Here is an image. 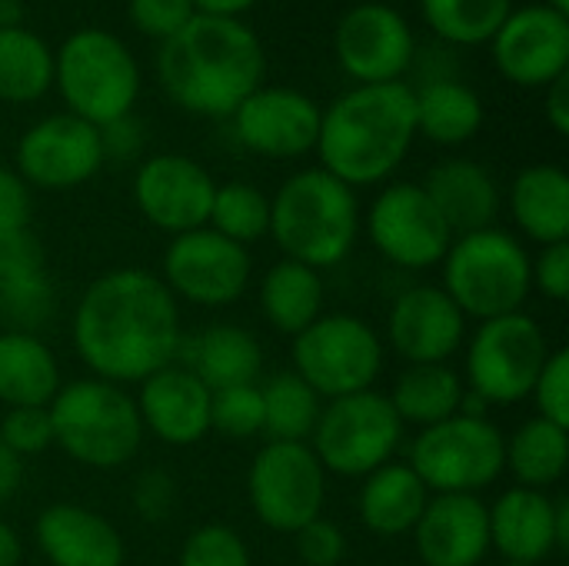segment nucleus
<instances>
[{"label": "nucleus", "instance_id": "obj_1", "mask_svg": "<svg viewBox=\"0 0 569 566\" xmlns=\"http://www.w3.org/2000/svg\"><path fill=\"white\" fill-rule=\"evenodd\" d=\"M73 347L107 384H143L173 364L180 314L167 284L143 270L97 277L73 310Z\"/></svg>", "mask_w": 569, "mask_h": 566}, {"label": "nucleus", "instance_id": "obj_2", "mask_svg": "<svg viewBox=\"0 0 569 566\" xmlns=\"http://www.w3.org/2000/svg\"><path fill=\"white\" fill-rule=\"evenodd\" d=\"M263 43L240 17L197 13L157 50V77L167 97L200 117H230L263 87Z\"/></svg>", "mask_w": 569, "mask_h": 566}, {"label": "nucleus", "instance_id": "obj_3", "mask_svg": "<svg viewBox=\"0 0 569 566\" xmlns=\"http://www.w3.org/2000/svg\"><path fill=\"white\" fill-rule=\"evenodd\" d=\"M413 140V87L403 80L357 83L323 110L317 153L323 170L347 187H370L407 160Z\"/></svg>", "mask_w": 569, "mask_h": 566}, {"label": "nucleus", "instance_id": "obj_4", "mask_svg": "<svg viewBox=\"0 0 569 566\" xmlns=\"http://www.w3.org/2000/svg\"><path fill=\"white\" fill-rule=\"evenodd\" d=\"M270 234L287 260L323 270L340 264L360 234V207L353 187L310 167L283 180L270 197Z\"/></svg>", "mask_w": 569, "mask_h": 566}, {"label": "nucleus", "instance_id": "obj_5", "mask_svg": "<svg viewBox=\"0 0 569 566\" xmlns=\"http://www.w3.org/2000/svg\"><path fill=\"white\" fill-rule=\"evenodd\" d=\"M53 444L83 467L113 470L137 457L143 420L137 400L107 380H73L50 400Z\"/></svg>", "mask_w": 569, "mask_h": 566}, {"label": "nucleus", "instance_id": "obj_6", "mask_svg": "<svg viewBox=\"0 0 569 566\" xmlns=\"http://www.w3.org/2000/svg\"><path fill=\"white\" fill-rule=\"evenodd\" d=\"M53 83L67 100V113L107 127L130 117L140 97V67L117 33L83 27L53 53Z\"/></svg>", "mask_w": 569, "mask_h": 566}, {"label": "nucleus", "instance_id": "obj_7", "mask_svg": "<svg viewBox=\"0 0 569 566\" xmlns=\"http://www.w3.org/2000/svg\"><path fill=\"white\" fill-rule=\"evenodd\" d=\"M530 257L507 230L457 237L443 257V290L463 317L497 320L517 314L530 297Z\"/></svg>", "mask_w": 569, "mask_h": 566}, {"label": "nucleus", "instance_id": "obj_8", "mask_svg": "<svg viewBox=\"0 0 569 566\" xmlns=\"http://www.w3.org/2000/svg\"><path fill=\"white\" fill-rule=\"evenodd\" d=\"M403 440V420L390 397L360 390L330 400L310 437V450L320 467L340 477H370L397 454Z\"/></svg>", "mask_w": 569, "mask_h": 566}, {"label": "nucleus", "instance_id": "obj_9", "mask_svg": "<svg viewBox=\"0 0 569 566\" xmlns=\"http://www.w3.org/2000/svg\"><path fill=\"white\" fill-rule=\"evenodd\" d=\"M410 470L430 494H480L503 474V434L480 414H457L423 427L410 447Z\"/></svg>", "mask_w": 569, "mask_h": 566}, {"label": "nucleus", "instance_id": "obj_10", "mask_svg": "<svg viewBox=\"0 0 569 566\" xmlns=\"http://www.w3.org/2000/svg\"><path fill=\"white\" fill-rule=\"evenodd\" d=\"M293 367L320 397L337 400L373 387L383 370V344L367 320L323 314L293 337Z\"/></svg>", "mask_w": 569, "mask_h": 566}, {"label": "nucleus", "instance_id": "obj_11", "mask_svg": "<svg viewBox=\"0 0 569 566\" xmlns=\"http://www.w3.org/2000/svg\"><path fill=\"white\" fill-rule=\"evenodd\" d=\"M550 357L540 324L517 310L483 320L467 350V377L483 404H517L533 394V384Z\"/></svg>", "mask_w": 569, "mask_h": 566}, {"label": "nucleus", "instance_id": "obj_12", "mask_svg": "<svg viewBox=\"0 0 569 566\" xmlns=\"http://www.w3.org/2000/svg\"><path fill=\"white\" fill-rule=\"evenodd\" d=\"M247 490L257 517L270 530L297 534L323 517L327 470L310 444H267L250 464Z\"/></svg>", "mask_w": 569, "mask_h": 566}, {"label": "nucleus", "instance_id": "obj_13", "mask_svg": "<svg viewBox=\"0 0 569 566\" xmlns=\"http://www.w3.org/2000/svg\"><path fill=\"white\" fill-rule=\"evenodd\" d=\"M250 250L210 227L177 234L163 254L167 290L200 307H227L240 300L250 284Z\"/></svg>", "mask_w": 569, "mask_h": 566}, {"label": "nucleus", "instance_id": "obj_14", "mask_svg": "<svg viewBox=\"0 0 569 566\" xmlns=\"http://www.w3.org/2000/svg\"><path fill=\"white\" fill-rule=\"evenodd\" d=\"M333 53L357 83H397L413 63L417 40L397 7L370 0L337 20Z\"/></svg>", "mask_w": 569, "mask_h": 566}, {"label": "nucleus", "instance_id": "obj_15", "mask_svg": "<svg viewBox=\"0 0 569 566\" xmlns=\"http://www.w3.org/2000/svg\"><path fill=\"white\" fill-rule=\"evenodd\" d=\"M367 230L373 247L390 264L407 270H427L440 264L453 244L447 220L420 183L387 187L370 207Z\"/></svg>", "mask_w": 569, "mask_h": 566}, {"label": "nucleus", "instance_id": "obj_16", "mask_svg": "<svg viewBox=\"0 0 569 566\" xmlns=\"http://www.w3.org/2000/svg\"><path fill=\"white\" fill-rule=\"evenodd\" d=\"M103 160L100 127L73 113H50L37 120L17 143L20 180L40 190L80 187L103 167Z\"/></svg>", "mask_w": 569, "mask_h": 566}, {"label": "nucleus", "instance_id": "obj_17", "mask_svg": "<svg viewBox=\"0 0 569 566\" xmlns=\"http://www.w3.org/2000/svg\"><path fill=\"white\" fill-rule=\"evenodd\" d=\"M497 70L520 87H547L569 73V13L547 3L513 7L490 40Z\"/></svg>", "mask_w": 569, "mask_h": 566}, {"label": "nucleus", "instance_id": "obj_18", "mask_svg": "<svg viewBox=\"0 0 569 566\" xmlns=\"http://www.w3.org/2000/svg\"><path fill=\"white\" fill-rule=\"evenodd\" d=\"M320 117V103L297 87H257L230 113L237 140L270 160H293L317 150Z\"/></svg>", "mask_w": 569, "mask_h": 566}, {"label": "nucleus", "instance_id": "obj_19", "mask_svg": "<svg viewBox=\"0 0 569 566\" xmlns=\"http://www.w3.org/2000/svg\"><path fill=\"white\" fill-rule=\"evenodd\" d=\"M213 193V177L183 153H157L143 160L133 177V200L140 214L173 237L207 227Z\"/></svg>", "mask_w": 569, "mask_h": 566}, {"label": "nucleus", "instance_id": "obj_20", "mask_svg": "<svg viewBox=\"0 0 569 566\" xmlns=\"http://www.w3.org/2000/svg\"><path fill=\"white\" fill-rule=\"evenodd\" d=\"M393 350L410 364H447L467 334V317L443 287H410L390 307Z\"/></svg>", "mask_w": 569, "mask_h": 566}, {"label": "nucleus", "instance_id": "obj_21", "mask_svg": "<svg viewBox=\"0 0 569 566\" xmlns=\"http://www.w3.org/2000/svg\"><path fill=\"white\" fill-rule=\"evenodd\" d=\"M427 566H480L490 554V514L473 494H433L413 527Z\"/></svg>", "mask_w": 569, "mask_h": 566}, {"label": "nucleus", "instance_id": "obj_22", "mask_svg": "<svg viewBox=\"0 0 569 566\" xmlns=\"http://www.w3.org/2000/svg\"><path fill=\"white\" fill-rule=\"evenodd\" d=\"M143 427L173 447H190L210 434V390L187 367H163L143 380L137 400Z\"/></svg>", "mask_w": 569, "mask_h": 566}, {"label": "nucleus", "instance_id": "obj_23", "mask_svg": "<svg viewBox=\"0 0 569 566\" xmlns=\"http://www.w3.org/2000/svg\"><path fill=\"white\" fill-rule=\"evenodd\" d=\"M37 547L53 566H123V540L117 527L80 507L53 504L37 517Z\"/></svg>", "mask_w": 569, "mask_h": 566}, {"label": "nucleus", "instance_id": "obj_24", "mask_svg": "<svg viewBox=\"0 0 569 566\" xmlns=\"http://www.w3.org/2000/svg\"><path fill=\"white\" fill-rule=\"evenodd\" d=\"M420 187L447 220L453 240L490 230L500 214V187L477 160H443L427 173Z\"/></svg>", "mask_w": 569, "mask_h": 566}, {"label": "nucleus", "instance_id": "obj_25", "mask_svg": "<svg viewBox=\"0 0 569 566\" xmlns=\"http://www.w3.org/2000/svg\"><path fill=\"white\" fill-rule=\"evenodd\" d=\"M490 514V547L503 554L507 564H543L557 550L553 534V497L547 490L513 487L507 490Z\"/></svg>", "mask_w": 569, "mask_h": 566}, {"label": "nucleus", "instance_id": "obj_26", "mask_svg": "<svg viewBox=\"0 0 569 566\" xmlns=\"http://www.w3.org/2000/svg\"><path fill=\"white\" fill-rule=\"evenodd\" d=\"M510 210L520 230L550 247L569 240V177L557 163H533L510 187Z\"/></svg>", "mask_w": 569, "mask_h": 566}, {"label": "nucleus", "instance_id": "obj_27", "mask_svg": "<svg viewBox=\"0 0 569 566\" xmlns=\"http://www.w3.org/2000/svg\"><path fill=\"white\" fill-rule=\"evenodd\" d=\"M60 390V367L50 347L30 330L0 334V400L10 407H50Z\"/></svg>", "mask_w": 569, "mask_h": 566}, {"label": "nucleus", "instance_id": "obj_28", "mask_svg": "<svg viewBox=\"0 0 569 566\" xmlns=\"http://www.w3.org/2000/svg\"><path fill=\"white\" fill-rule=\"evenodd\" d=\"M427 500L430 490L410 470V464H383L360 490V517L377 537H403L413 534Z\"/></svg>", "mask_w": 569, "mask_h": 566}, {"label": "nucleus", "instance_id": "obj_29", "mask_svg": "<svg viewBox=\"0 0 569 566\" xmlns=\"http://www.w3.org/2000/svg\"><path fill=\"white\" fill-rule=\"evenodd\" d=\"M187 370H193L210 394L227 387H247L257 384L263 370V350L250 330L233 324H217L193 340Z\"/></svg>", "mask_w": 569, "mask_h": 566}, {"label": "nucleus", "instance_id": "obj_30", "mask_svg": "<svg viewBox=\"0 0 569 566\" xmlns=\"http://www.w3.org/2000/svg\"><path fill=\"white\" fill-rule=\"evenodd\" d=\"M413 113H417V133L443 147L467 143L483 127L480 93L453 77H437L427 80L420 90H413Z\"/></svg>", "mask_w": 569, "mask_h": 566}, {"label": "nucleus", "instance_id": "obj_31", "mask_svg": "<svg viewBox=\"0 0 569 566\" xmlns=\"http://www.w3.org/2000/svg\"><path fill=\"white\" fill-rule=\"evenodd\" d=\"M260 307L270 327L280 334H303L317 317H323V280L320 270L297 260H280L267 270L260 284Z\"/></svg>", "mask_w": 569, "mask_h": 566}, {"label": "nucleus", "instance_id": "obj_32", "mask_svg": "<svg viewBox=\"0 0 569 566\" xmlns=\"http://www.w3.org/2000/svg\"><path fill=\"white\" fill-rule=\"evenodd\" d=\"M503 467L520 487L547 490L563 480L569 467V430L543 417L527 420L510 440H503Z\"/></svg>", "mask_w": 569, "mask_h": 566}, {"label": "nucleus", "instance_id": "obj_33", "mask_svg": "<svg viewBox=\"0 0 569 566\" xmlns=\"http://www.w3.org/2000/svg\"><path fill=\"white\" fill-rule=\"evenodd\" d=\"M390 404L403 424L433 427L463 407V380L447 364H413L393 387Z\"/></svg>", "mask_w": 569, "mask_h": 566}, {"label": "nucleus", "instance_id": "obj_34", "mask_svg": "<svg viewBox=\"0 0 569 566\" xmlns=\"http://www.w3.org/2000/svg\"><path fill=\"white\" fill-rule=\"evenodd\" d=\"M53 87V50L50 43L17 27H0V100L33 103Z\"/></svg>", "mask_w": 569, "mask_h": 566}, {"label": "nucleus", "instance_id": "obj_35", "mask_svg": "<svg viewBox=\"0 0 569 566\" xmlns=\"http://www.w3.org/2000/svg\"><path fill=\"white\" fill-rule=\"evenodd\" d=\"M263 397V434L270 444H310L323 410V397L293 370L270 377L260 387Z\"/></svg>", "mask_w": 569, "mask_h": 566}, {"label": "nucleus", "instance_id": "obj_36", "mask_svg": "<svg viewBox=\"0 0 569 566\" xmlns=\"http://www.w3.org/2000/svg\"><path fill=\"white\" fill-rule=\"evenodd\" d=\"M513 0H420V13L427 27L447 43H490Z\"/></svg>", "mask_w": 569, "mask_h": 566}, {"label": "nucleus", "instance_id": "obj_37", "mask_svg": "<svg viewBox=\"0 0 569 566\" xmlns=\"http://www.w3.org/2000/svg\"><path fill=\"white\" fill-rule=\"evenodd\" d=\"M207 227L217 230L220 237L247 247L270 234V197L260 187L243 183V180L217 183Z\"/></svg>", "mask_w": 569, "mask_h": 566}, {"label": "nucleus", "instance_id": "obj_38", "mask_svg": "<svg viewBox=\"0 0 569 566\" xmlns=\"http://www.w3.org/2000/svg\"><path fill=\"white\" fill-rule=\"evenodd\" d=\"M210 430L230 440H250L263 434V397L257 384L227 387L210 394Z\"/></svg>", "mask_w": 569, "mask_h": 566}, {"label": "nucleus", "instance_id": "obj_39", "mask_svg": "<svg viewBox=\"0 0 569 566\" xmlns=\"http://www.w3.org/2000/svg\"><path fill=\"white\" fill-rule=\"evenodd\" d=\"M180 566H250V550L237 530L223 524H207L187 537Z\"/></svg>", "mask_w": 569, "mask_h": 566}, {"label": "nucleus", "instance_id": "obj_40", "mask_svg": "<svg viewBox=\"0 0 569 566\" xmlns=\"http://www.w3.org/2000/svg\"><path fill=\"white\" fill-rule=\"evenodd\" d=\"M0 307L20 327H33L40 320H47V314H50V284H47L43 270L0 277Z\"/></svg>", "mask_w": 569, "mask_h": 566}, {"label": "nucleus", "instance_id": "obj_41", "mask_svg": "<svg viewBox=\"0 0 569 566\" xmlns=\"http://www.w3.org/2000/svg\"><path fill=\"white\" fill-rule=\"evenodd\" d=\"M0 440L23 460L53 444V424L47 407H10L0 420Z\"/></svg>", "mask_w": 569, "mask_h": 566}, {"label": "nucleus", "instance_id": "obj_42", "mask_svg": "<svg viewBox=\"0 0 569 566\" xmlns=\"http://www.w3.org/2000/svg\"><path fill=\"white\" fill-rule=\"evenodd\" d=\"M127 13H130V23L143 37H153L163 43L197 17V7L193 0H130Z\"/></svg>", "mask_w": 569, "mask_h": 566}, {"label": "nucleus", "instance_id": "obj_43", "mask_svg": "<svg viewBox=\"0 0 569 566\" xmlns=\"http://www.w3.org/2000/svg\"><path fill=\"white\" fill-rule=\"evenodd\" d=\"M533 397H537V417L567 427L569 430V354L567 350H550L537 384H533Z\"/></svg>", "mask_w": 569, "mask_h": 566}, {"label": "nucleus", "instance_id": "obj_44", "mask_svg": "<svg viewBox=\"0 0 569 566\" xmlns=\"http://www.w3.org/2000/svg\"><path fill=\"white\" fill-rule=\"evenodd\" d=\"M297 540V554L307 566H340V560L347 557V537L333 520H310L307 527H300L293 534Z\"/></svg>", "mask_w": 569, "mask_h": 566}, {"label": "nucleus", "instance_id": "obj_45", "mask_svg": "<svg viewBox=\"0 0 569 566\" xmlns=\"http://www.w3.org/2000/svg\"><path fill=\"white\" fill-rule=\"evenodd\" d=\"M30 214H33V200H30V187L20 180L17 170L0 167V244L10 237H20L30 230Z\"/></svg>", "mask_w": 569, "mask_h": 566}, {"label": "nucleus", "instance_id": "obj_46", "mask_svg": "<svg viewBox=\"0 0 569 566\" xmlns=\"http://www.w3.org/2000/svg\"><path fill=\"white\" fill-rule=\"evenodd\" d=\"M530 284L557 304L569 300V240L543 247V254L530 264Z\"/></svg>", "mask_w": 569, "mask_h": 566}, {"label": "nucleus", "instance_id": "obj_47", "mask_svg": "<svg viewBox=\"0 0 569 566\" xmlns=\"http://www.w3.org/2000/svg\"><path fill=\"white\" fill-rule=\"evenodd\" d=\"M100 140H103V157H120V160H127V157L137 153V147H140L143 137H140V127H137L133 117H120V120L100 127Z\"/></svg>", "mask_w": 569, "mask_h": 566}, {"label": "nucleus", "instance_id": "obj_48", "mask_svg": "<svg viewBox=\"0 0 569 566\" xmlns=\"http://www.w3.org/2000/svg\"><path fill=\"white\" fill-rule=\"evenodd\" d=\"M170 494H173L170 477H163V474L140 477V487H137V507H140V514L143 517H153V520L163 517L167 507H170Z\"/></svg>", "mask_w": 569, "mask_h": 566}, {"label": "nucleus", "instance_id": "obj_49", "mask_svg": "<svg viewBox=\"0 0 569 566\" xmlns=\"http://www.w3.org/2000/svg\"><path fill=\"white\" fill-rule=\"evenodd\" d=\"M543 90H547V97H543V113H547L550 127H553L560 137H567L569 133V73L557 77V80H553V83H547Z\"/></svg>", "mask_w": 569, "mask_h": 566}, {"label": "nucleus", "instance_id": "obj_50", "mask_svg": "<svg viewBox=\"0 0 569 566\" xmlns=\"http://www.w3.org/2000/svg\"><path fill=\"white\" fill-rule=\"evenodd\" d=\"M20 480H23V464H20V457L0 440V504L10 500V497L17 494Z\"/></svg>", "mask_w": 569, "mask_h": 566}, {"label": "nucleus", "instance_id": "obj_51", "mask_svg": "<svg viewBox=\"0 0 569 566\" xmlns=\"http://www.w3.org/2000/svg\"><path fill=\"white\" fill-rule=\"evenodd\" d=\"M253 3L257 0H193L197 13H210V17H240Z\"/></svg>", "mask_w": 569, "mask_h": 566}, {"label": "nucleus", "instance_id": "obj_52", "mask_svg": "<svg viewBox=\"0 0 569 566\" xmlns=\"http://www.w3.org/2000/svg\"><path fill=\"white\" fill-rule=\"evenodd\" d=\"M20 537L13 534L10 524L0 520V566H17L20 564Z\"/></svg>", "mask_w": 569, "mask_h": 566}, {"label": "nucleus", "instance_id": "obj_53", "mask_svg": "<svg viewBox=\"0 0 569 566\" xmlns=\"http://www.w3.org/2000/svg\"><path fill=\"white\" fill-rule=\"evenodd\" d=\"M553 534H557V550H569V500H553Z\"/></svg>", "mask_w": 569, "mask_h": 566}, {"label": "nucleus", "instance_id": "obj_54", "mask_svg": "<svg viewBox=\"0 0 569 566\" xmlns=\"http://www.w3.org/2000/svg\"><path fill=\"white\" fill-rule=\"evenodd\" d=\"M17 23H20V3L0 0V27H17Z\"/></svg>", "mask_w": 569, "mask_h": 566}, {"label": "nucleus", "instance_id": "obj_55", "mask_svg": "<svg viewBox=\"0 0 569 566\" xmlns=\"http://www.w3.org/2000/svg\"><path fill=\"white\" fill-rule=\"evenodd\" d=\"M547 7H553V10H560V13H569V0H543Z\"/></svg>", "mask_w": 569, "mask_h": 566}, {"label": "nucleus", "instance_id": "obj_56", "mask_svg": "<svg viewBox=\"0 0 569 566\" xmlns=\"http://www.w3.org/2000/svg\"><path fill=\"white\" fill-rule=\"evenodd\" d=\"M500 566H527V564H507V560H503V564H500Z\"/></svg>", "mask_w": 569, "mask_h": 566}]
</instances>
